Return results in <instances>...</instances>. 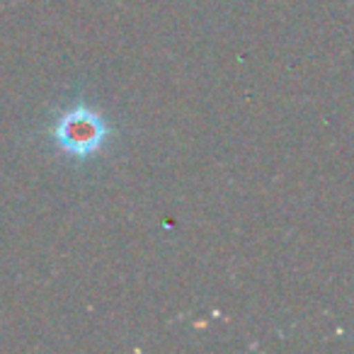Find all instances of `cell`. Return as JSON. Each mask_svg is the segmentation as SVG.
<instances>
[{"label": "cell", "instance_id": "cell-1", "mask_svg": "<svg viewBox=\"0 0 354 354\" xmlns=\"http://www.w3.org/2000/svg\"><path fill=\"white\" fill-rule=\"evenodd\" d=\"M54 136L59 141V146L64 151H68L71 156L85 158L102 146L104 136H107V127L100 119V114H95L93 109L75 107L59 119Z\"/></svg>", "mask_w": 354, "mask_h": 354}]
</instances>
